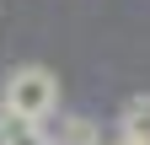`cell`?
<instances>
[{
	"label": "cell",
	"instance_id": "6da1fadb",
	"mask_svg": "<svg viewBox=\"0 0 150 145\" xmlns=\"http://www.w3.org/2000/svg\"><path fill=\"white\" fill-rule=\"evenodd\" d=\"M0 113L27 118V124H48L59 113V75L48 65H16L0 86Z\"/></svg>",
	"mask_w": 150,
	"mask_h": 145
},
{
	"label": "cell",
	"instance_id": "7a4b0ae2",
	"mask_svg": "<svg viewBox=\"0 0 150 145\" xmlns=\"http://www.w3.org/2000/svg\"><path fill=\"white\" fill-rule=\"evenodd\" d=\"M118 140H134V145H150V92L129 97L118 107Z\"/></svg>",
	"mask_w": 150,
	"mask_h": 145
},
{
	"label": "cell",
	"instance_id": "3957f363",
	"mask_svg": "<svg viewBox=\"0 0 150 145\" xmlns=\"http://www.w3.org/2000/svg\"><path fill=\"white\" fill-rule=\"evenodd\" d=\"M48 140L54 145H102V129L86 113H59V124L48 129Z\"/></svg>",
	"mask_w": 150,
	"mask_h": 145
},
{
	"label": "cell",
	"instance_id": "277c9868",
	"mask_svg": "<svg viewBox=\"0 0 150 145\" xmlns=\"http://www.w3.org/2000/svg\"><path fill=\"white\" fill-rule=\"evenodd\" d=\"M0 118H6V145H54L48 124H27V118H11V113H0Z\"/></svg>",
	"mask_w": 150,
	"mask_h": 145
},
{
	"label": "cell",
	"instance_id": "5b68a950",
	"mask_svg": "<svg viewBox=\"0 0 150 145\" xmlns=\"http://www.w3.org/2000/svg\"><path fill=\"white\" fill-rule=\"evenodd\" d=\"M0 145H6V118H0Z\"/></svg>",
	"mask_w": 150,
	"mask_h": 145
}]
</instances>
